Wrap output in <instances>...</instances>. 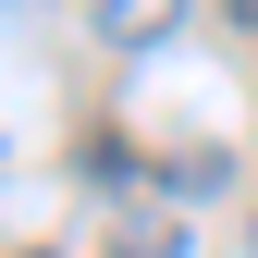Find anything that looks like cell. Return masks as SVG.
Returning <instances> with one entry per match:
<instances>
[{"label":"cell","mask_w":258,"mask_h":258,"mask_svg":"<svg viewBox=\"0 0 258 258\" xmlns=\"http://www.w3.org/2000/svg\"><path fill=\"white\" fill-rule=\"evenodd\" d=\"M86 25H99L111 49H148V37H172V25H184V0H86Z\"/></svg>","instance_id":"1"},{"label":"cell","mask_w":258,"mask_h":258,"mask_svg":"<svg viewBox=\"0 0 258 258\" xmlns=\"http://www.w3.org/2000/svg\"><path fill=\"white\" fill-rule=\"evenodd\" d=\"M123 258H184V234H136V246H123Z\"/></svg>","instance_id":"2"},{"label":"cell","mask_w":258,"mask_h":258,"mask_svg":"<svg viewBox=\"0 0 258 258\" xmlns=\"http://www.w3.org/2000/svg\"><path fill=\"white\" fill-rule=\"evenodd\" d=\"M25 258H49V246H25Z\"/></svg>","instance_id":"3"}]
</instances>
